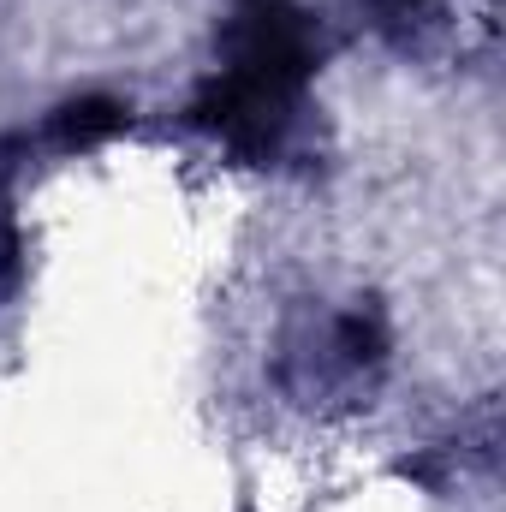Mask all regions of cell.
Listing matches in <instances>:
<instances>
[{"mask_svg":"<svg viewBox=\"0 0 506 512\" xmlns=\"http://www.w3.org/2000/svg\"><path fill=\"white\" fill-rule=\"evenodd\" d=\"M310 66H316L310 24L280 0H251V12L233 30L227 66L197 90L191 120L239 155H274V143L298 114Z\"/></svg>","mask_w":506,"mask_h":512,"instance_id":"1","label":"cell"},{"mask_svg":"<svg viewBox=\"0 0 506 512\" xmlns=\"http://www.w3.org/2000/svg\"><path fill=\"white\" fill-rule=\"evenodd\" d=\"M399 6H417V0H399Z\"/></svg>","mask_w":506,"mask_h":512,"instance_id":"3","label":"cell"},{"mask_svg":"<svg viewBox=\"0 0 506 512\" xmlns=\"http://www.w3.org/2000/svg\"><path fill=\"white\" fill-rule=\"evenodd\" d=\"M126 120H131L126 102H114V96H78V102H66V108L54 114V137H60L66 149H96V143L120 137Z\"/></svg>","mask_w":506,"mask_h":512,"instance_id":"2","label":"cell"}]
</instances>
